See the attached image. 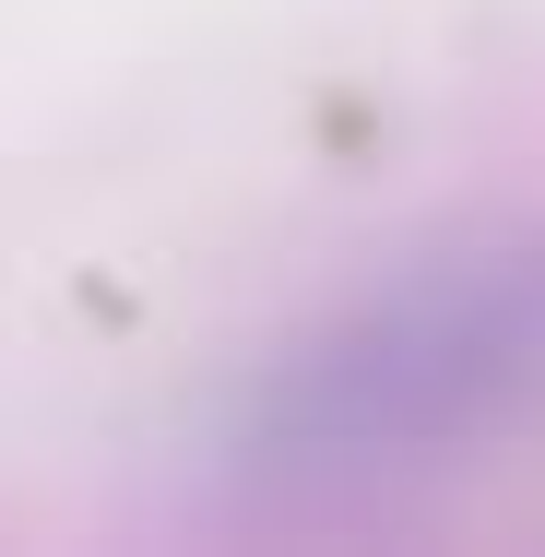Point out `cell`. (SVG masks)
<instances>
[{
  "instance_id": "obj_1",
  "label": "cell",
  "mask_w": 545,
  "mask_h": 557,
  "mask_svg": "<svg viewBox=\"0 0 545 557\" xmlns=\"http://www.w3.org/2000/svg\"><path fill=\"white\" fill-rule=\"evenodd\" d=\"M522 404H545V237L416 273L368 297L356 321H332L309 356H285L261 404V462L380 474V462L474 440Z\"/></svg>"
}]
</instances>
